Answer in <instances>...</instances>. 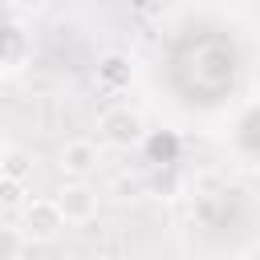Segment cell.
<instances>
[{
    "mask_svg": "<svg viewBox=\"0 0 260 260\" xmlns=\"http://www.w3.org/2000/svg\"><path fill=\"white\" fill-rule=\"evenodd\" d=\"M16 228H20L24 244H53V240L65 232V219H61L53 195H49V199H28V203L20 207Z\"/></svg>",
    "mask_w": 260,
    "mask_h": 260,
    "instance_id": "cell-1",
    "label": "cell"
},
{
    "mask_svg": "<svg viewBox=\"0 0 260 260\" xmlns=\"http://www.w3.org/2000/svg\"><path fill=\"white\" fill-rule=\"evenodd\" d=\"M98 134H102L110 146L130 150V146H138V142L146 138V122H142V114L130 110V106H110V110H102V118H98Z\"/></svg>",
    "mask_w": 260,
    "mask_h": 260,
    "instance_id": "cell-2",
    "label": "cell"
},
{
    "mask_svg": "<svg viewBox=\"0 0 260 260\" xmlns=\"http://www.w3.org/2000/svg\"><path fill=\"white\" fill-rule=\"evenodd\" d=\"M53 203H57V211H61L65 223H89V219H98V203L102 199H98V191L89 183L69 179V183H61L53 191Z\"/></svg>",
    "mask_w": 260,
    "mask_h": 260,
    "instance_id": "cell-3",
    "label": "cell"
},
{
    "mask_svg": "<svg viewBox=\"0 0 260 260\" xmlns=\"http://www.w3.org/2000/svg\"><path fill=\"white\" fill-rule=\"evenodd\" d=\"M98 162H102V154H98V142H89V138H69L57 154V167L77 183H85L98 171Z\"/></svg>",
    "mask_w": 260,
    "mask_h": 260,
    "instance_id": "cell-4",
    "label": "cell"
},
{
    "mask_svg": "<svg viewBox=\"0 0 260 260\" xmlns=\"http://www.w3.org/2000/svg\"><path fill=\"white\" fill-rule=\"evenodd\" d=\"M130 77H134V69H130V61H126L122 53H106V57H102V65H98V81H102V85L122 89Z\"/></svg>",
    "mask_w": 260,
    "mask_h": 260,
    "instance_id": "cell-5",
    "label": "cell"
},
{
    "mask_svg": "<svg viewBox=\"0 0 260 260\" xmlns=\"http://www.w3.org/2000/svg\"><path fill=\"white\" fill-rule=\"evenodd\" d=\"M28 175H32V154H28L24 146H8V154H4V162H0V179L24 187Z\"/></svg>",
    "mask_w": 260,
    "mask_h": 260,
    "instance_id": "cell-6",
    "label": "cell"
},
{
    "mask_svg": "<svg viewBox=\"0 0 260 260\" xmlns=\"http://www.w3.org/2000/svg\"><path fill=\"white\" fill-rule=\"evenodd\" d=\"M24 236H20V228L16 223H0V260H20L24 256Z\"/></svg>",
    "mask_w": 260,
    "mask_h": 260,
    "instance_id": "cell-7",
    "label": "cell"
},
{
    "mask_svg": "<svg viewBox=\"0 0 260 260\" xmlns=\"http://www.w3.org/2000/svg\"><path fill=\"white\" fill-rule=\"evenodd\" d=\"M0 203H4V207H24V203H28V199H24V187L0 179Z\"/></svg>",
    "mask_w": 260,
    "mask_h": 260,
    "instance_id": "cell-8",
    "label": "cell"
},
{
    "mask_svg": "<svg viewBox=\"0 0 260 260\" xmlns=\"http://www.w3.org/2000/svg\"><path fill=\"white\" fill-rule=\"evenodd\" d=\"M4 154H8V142H4V138H0V162H4Z\"/></svg>",
    "mask_w": 260,
    "mask_h": 260,
    "instance_id": "cell-9",
    "label": "cell"
}]
</instances>
